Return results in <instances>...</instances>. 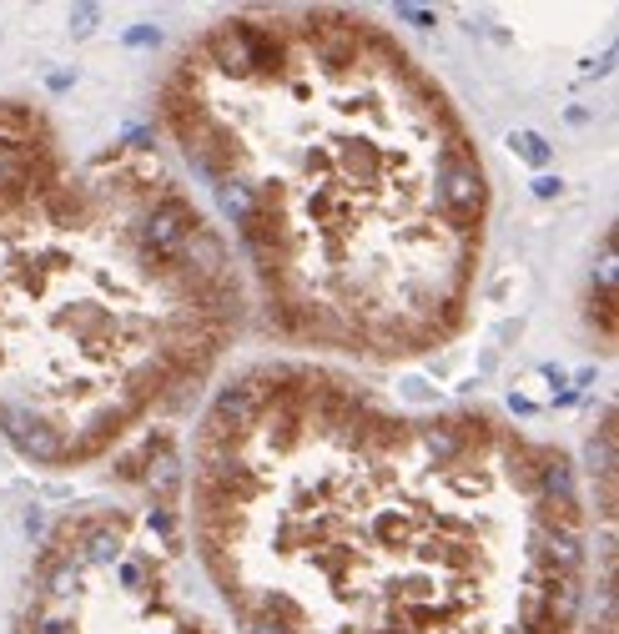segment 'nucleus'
<instances>
[]
</instances>
